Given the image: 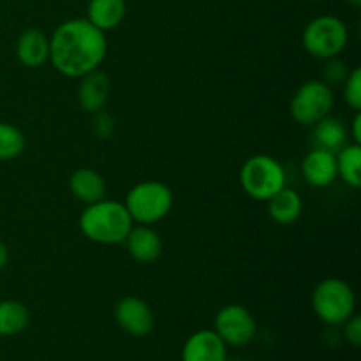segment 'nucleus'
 <instances>
[{
    "instance_id": "nucleus-1",
    "label": "nucleus",
    "mask_w": 361,
    "mask_h": 361,
    "mask_svg": "<svg viewBox=\"0 0 361 361\" xmlns=\"http://www.w3.org/2000/svg\"><path fill=\"white\" fill-rule=\"evenodd\" d=\"M108 53L104 32L87 18H73L55 28L49 37V60L60 74L81 78L99 69Z\"/></svg>"
},
{
    "instance_id": "nucleus-2",
    "label": "nucleus",
    "mask_w": 361,
    "mask_h": 361,
    "mask_svg": "<svg viewBox=\"0 0 361 361\" xmlns=\"http://www.w3.org/2000/svg\"><path fill=\"white\" fill-rule=\"evenodd\" d=\"M134 222L126 204L115 200H101L87 204L80 215V229L90 242L118 245L126 242Z\"/></svg>"
},
{
    "instance_id": "nucleus-3",
    "label": "nucleus",
    "mask_w": 361,
    "mask_h": 361,
    "mask_svg": "<svg viewBox=\"0 0 361 361\" xmlns=\"http://www.w3.org/2000/svg\"><path fill=\"white\" fill-rule=\"evenodd\" d=\"M127 212L136 224L152 226L162 221L173 208V192L159 180H145L127 192Z\"/></svg>"
},
{
    "instance_id": "nucleus-4",
    "label": "nucleus",
    "mask_w": 361,
    "mask_h": 361,
    "mask_svg": "<svg viewBox=\"0 0 361 361\" xmlns=\"http://www.w3.org/2000/svg\"><path fill=\"white\" fill-rule=\"evenodd\" d=\"M240 185L252 200L268 201L286 187V169L271 155H252L240 169Z\"/></svg>"
},
{
    "instance_id": "nucleus-5",
    "label": "nucleus",
    "mask_w": 361,
    "mask_h": 361,
    "mask_svg": "<svg viewBox=\"0 0 361 361\" xmlns=\"http://www.w3.org/2000/svg\"><path fill=\"white\" fill-rule=\"evenodd\" d=\"M312 309L328 326H342L356 310V296L342 279H324L312 293Z\"/></svg>"
},
{
    "instance_id": "nucleus-6",
    "label": "nucleus",
    "mask_w": 361,
    "mask_h": 361,
    "mask_svg": "<svg viewBox=\"0 0 361 361\" xmlns=\"http://www.w3.org/2000/svg\"><path fill=\"white\" fill-rule=\"evenodd\" d=\"M348 41V25L334 14H321L310 20L302 35L305 51L319 60H330L341 55Z\"/></svg>"
},
{
    "instance_id": "nucleus-7",
    "label": "nucleus",
    "mask_w": 361,
    "mask_h": 361,
    "mask_svg": "<svg viewBox=\"0 0 361 361\" xmlns=\"http://www.w3.org/2000/svg\"><path fill=\"white\" fill-rule=\"evenodd\" d=\"M334 90L328 83L319 80H309L300 85L289 104L293 120L300 126H314L334 109Z\"/></svg>"
},
{
    "instance_id": "nucleus-8",
    "label": "nucleus",
    "mask_w": 361,
    "mask_h": 361,
    "mask_svg": "<svg viewBox=\"0 0 361 361\" xmlns=\"http://www.w3.org/2000/svg\"><path fill=\"white\" fill-rule=\"evenodd\" d=\"M215 334L226 342V345L243 348L256 337L257 324L249 309L238 303L222 307L215 316Z\"/></svg>"
},
{
    "instance_id": "nucleus-9",
    "label": "nucleus",
    "mask_w": 361,
    "mask_h": 361,
    "mask_svg": "<svg viewBox=\"0 0 361 361\" xmlns=\"http://www.w3.org/2000/svg\"><path fill=\"white\" fill-rule=\"evenodd\" d=\"M115 319L118 326L133 337H147L155 326L154 310L137 296H126L116 303Z\"/></svg>"
},
{
    "instance_id": "nucleus-10",
    "label": "nucleus",
    "mask_w": 361,
    "mask_h": 361,
    "mask_svg": "<svg viewBox=\"0 0 361 361\" xmlns=\"http://www.w3.org/2000/svg\"><path fill=\"white\" fill-rule=\"evenodd\" d=\"M228 345L215 330H200L190 335L182 349V361H226Z\"/></svg>"
},
{
    "instance_id": "nucleus-11",
    "label": "nucleus",
    "mask_w": 361,
    "mask_h": 361,
    "mask_svg": "<svg viewBox=\"0 0 361 361\" xmlns=\"http://www.w3.org/2000/svg\"><path fill=\"white\" fill-rule=\"evenodd\" d=\"M80 87H78V102L87 113H99L106 108L111 94V83H109L108 74L95 69L85 76L78 78Z\"/></svg>"
},
{
    "instance_id": "nucleus-12",
    "label": "nucleus",
    "mask_w": 361,
    "mask_h": 361,
    "mask_svg": "<svg viewBox=\"0 0 361 361\" xmlns=\"http://www.w3.org/2000/svg\"><path fill=\"white\" fill-rule=\"evenodd\" d=\"M302 173L307 183L317 189L330 187L337 180V159L334 152L314 147L302 162Z\"/></svg>"
},
{
    "instance_id": "nucleus-13",
    "label": "nucleus",
    "mask_w": 361,
    "mask_h": 361,
    "mask_svg": "<svg viewBox=\"0 0 361 361\" xmlns=\"http://www.w3.org/2000/svg\"><path fill=\"white\" fill-rule=\"evenodd\" d=\"M123 243L127 245L130 257L141 264L154 263L162 254V238L152 226H133Z\"/></svg>"
},
{
    "instance_id": "nucleus-14",
    "label": "nucleus",
    "mask_w": 361,
    "mask_h": 361,
    "mask_svg": "<svg viewBox=\"0 0 361 361\" xmlns=\"http://www.w3.org/2000/svg\"><path fill=\"white\" fill-rule=\"evenodd\" d=\"M16 56L30 69L44 66L49 60V37L39 28H28L18 37Z\"/></svg>"
},
{
    "instance_id": "nucleus-15",
    "label": "nucleus",
    "mask_w": 361,
    "mask_h": 361,
    "mask_svg": "<svg viewBox=\"0 0 361 361\" xmlns=\"http://www.w3.org/2000/svg\"><path fill=\"white\" fill-rule=\"evenodd\" d=\"M71 192L76 200L83 201L85 204L95 203L106 197V180L99 171L92 168H80L71 175L69 178Z\"/></svg>"
},
{
    "instance_id": "nucleus-16",
    "label": "nucleus",
    "mask_w": 361,
    "mask_h": 361,
    "mask_svg": "<svg viewBox=\"0 0 361 361\" xmlns=\"http://www.w3.org/2000/svg\"><path fill=\"white\" fill-rule=\"evenodd\" d=\"M268 203V215L279 226H291L302 217L303 200L295 189L284 187L275 196H271Z\"/></svg>"
},
{
    "instance_id": "nucleus-17",
    "label": "nucleus",
    "mask_w": 361,
    "mask_h": 361,
    "mask_svg": "<svg viewBox=\"0 0 361 361\" xmlns=\"http://www.w3.org/2000/svg\"><path fill=\"white\" fill-rule=\"evenodd\" d=\"M126 14V0H90L87 7V20L104 34L122 25Z\"/></svg>"
},
{
    "instance_id": "nucleus-18",
    "label": "nucleus",
    "mask_w": 361,
    "mask_h": 361,
    "mask_svg": "<svg viewBox=\"0 0 361 361\" xmlns=\"http://www.w3.org/2000/svg\"><path fill=\"white\" fill-rule=\"evenodd\" d=\"M348 134L349 130L345 129L342 120L328 115L312 126V143L316 148L337 154L342 147L348 145Z\"/></svg>"
},
{
    "instance_id": "nucleus-19",
    "label": "nucleus",
    "mask_w": 361,
    "mask_h": 361,
    "mask_svg": "<svg viewBox=\"0 0 361 361\" xmlns=\"http://www.w3.org/2000/svg\"><path fill=\"white\" fill-rule=\"evenodd\" d=\"M337 176L353 189L361 187V145L348 143L335 154Z\"/></svg>"
},
{
    "instance_id": "nucleus-20",
    "label": "nucleus",
    "mask_w": 361,
    "mask_h": 361,
    "mask_svg": "<svg viewBox=\"0 0 361 361\" xmlns=\"http://www.w3.org/2000/svg\"><path fill=\"white\" fill-rule=\"evenodd\" d=\"M30 321V312L18 300H2L0 302V337L20 335Z\"/></svg>"
},
{
    "instance_id": "nucleus-21",
    "label": "nucleus",
    "mask_w": 361,
    "mask_h": 361,
    "mask_svg": "<svg viewBox=\"0 0 361 361\" xmlns=\"http://www.w3.org/2000/svg\"><path fill=\"white\" fill-rule=\"evenodd\" d=\"M25 150V136L16 126L0 122V161H13Z\"/></svg>"
},
{
    "instance_id": "nucleus-22",
    "label": "nucleus",
    "mask_w": 361,
    "mask_h": 361,
    "mask_svg": "<svg viewBox=\"0 0 361 361\" xmlns=\"http://www.w3.org/2000/svg\"><path fill=\"white\" fill-rule=\"evenodd\" d=\"M344 99L349 108L360 111L361 109V69L355 67L349 71L348 78L344 81Z\"/></svg>"
},
{
    "instance_id": "nucleus-23",
    "label": "nucleus",
    "mask_w": 361,
    "mask_h": 361,
    "mask_svg": "<svg viewBox=\"0 0 361 361\" xmlns=\"http://www.w3.org/2000/svg\"><path fill=\"white\" fill-rule=\"evenodd\" d=\"M92 129L94 134L101 140H108L111 137L113 130H115V120L111 115H106L104 111L94 113V120H92Z\"/></svg>"
},
{
    "instance_id": "nucleus-24",
    "label": "nucleus",
    "mask_w": 361,
    "mask_h": 361,
    "mask_svg": "<svg viewBox=\"0 0 361 361\" xmlns=\"http://www.w3.org/2000/svg\"><path fill=\"white\" fill-rule=\"evenodd\" d=\"M349 71L348 67L344 66V63L341 62V60L335 56V59H330L326 60V67H324V78H326V81L324 83H344L345 78H348Z\"/></svg>"
},
{
    "instance_id": "nucleus-25",
    "label": "nucleus",
    "mask_w": 361,
    "mask_h": 361,
    "mask_svg": "<svg viewBox=\"0 0 361 361\" xmlns=\"http://www.w3.org/2000/svg\"><path fill=\"white\" fill-rule=\"evenodd\" d=\"M344 337L353 348H360L361 345V317L360 316H351L344 324Z\"/></svg>"
},
{
    "instance_id": "nucleus-26",
    "label": "nucleus",
    "mask_w": 361,
    "mask_h": 361,
    "mask_svg": "<svg viewBox=\"0 0 361 361\" xmlns=\"http://www.w3.org/2000/svg\"><path fill=\"white\" fill-rule=\"evenodd\" d=\"M351 136H353V143H361V115L360 111H356L355 118L351 122Z\"/></svg>"
},
{
    "instance_id": "nucleus-27",
    "label": "nucleus",
    "mask_w": 361,
    "mask_h": 361,
    "mask_svg": "<svg viewBox=\"0 0 361 361\" xmlns=\"http://www.w3.org/2000/svg\"><path fill=\"white\" fill-rule=\"evenodd\" d=\"M7 261H9V249L6 247V243L0 242V271L6 268Z\"/></svg>"
},
{
    "instance_id": "nucleus-28",
    "label": "nucleus",
    "mask_w": 361,
    "mask_h": 361,
    "mask_svg": "<svg viewBox=\"0 0 361 361\" xmlns=\"http://www.w3.org/2000/svg\"><path fill=\"white\" fill-rule=\"evenodd\" d=\"M348 6H353V7H360L361 6V0H344Z\"/></svg>"
},
{
    "instance_id": "nucleus-29",
    "label": "nucleus",
    "mask_w": 361,
    "mask_h": 361,
    "mask_svg": "<svg viewBox=\"0 0 361 361\" xmlns=\"http://www.w3.org/2000/svg\"><path fill=\"white\" fill-rule=\"evenodd\" d=\"M310 2H321V0H310Z\"/></svg>"
},
{
    "instance_id": "nucleus-30",
    "label": "nucleus",
    "mask_w": 361,
    "mask_h": 361,
    "mask_svg": "<svg viewBox=\"0 0 361 361\" xmlns=\"http://www.w3.org/2000/svg\"><path fill=\"white\" fill-rule=\"evenodd\" d=\"M226 361H228V360H226ZM231 361H242V360H231Z\"/></svg>"
}]
</instances>
